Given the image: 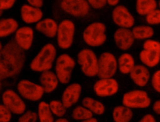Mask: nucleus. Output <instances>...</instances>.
Here are the masks:
<instances>
[{
	"instance_id": "1",
	"label": "nucleus",
	"mask_w": 160,
	"mask_h": 122,
	"mask_svg": "<svg viewBox=\"0 0 160 122\" xmlns=\"http://www.w3.org/2000/svg\"><path fill=\"white\" fill-rule=\"evenodd\" d=\"M25 62V51L20 48L12 38L3 45L0 51V81L19 74Z\"/></svg>"
},
{
	"instance_id": "2",
	"label": "nucleus",
	"mask_w": 160,
	"mask_h": 122,
	"mask_svg": "<svg viewBox=\"0 0 160 122\" xmlns=\"http://www.w3.org/2000/svg\"><path fill=\"white\" fill-rule=\"evenodd\" d=\"M56 58V49L52 43L44 44L29 64L30 69L37 73L50 70Z\"/></svg>"
},
{
	"instance_id": "3",
	"label": "nucleus",
	"mask_w": 160,
	"mask_h": 122,
	"mask_svg": "<svg viewBox=\"0 0 160 122\" xmlns=\"http://www.w3.org/2000/svg\"><path fill=\"white\" fill-rule=\"evenodd\" d=\"M106 26L102 22L96 21L88 25L82 32V39L89 46L97 48L103 45L107 39Z\"/></svg>"
},
{
	"instance_id": "4",
	"label": "nucleus",
	"mask_w": 160,
	"mask_h": 122,
	"mask_svg": "<svg viewBox=\"0 0 160 122\" xmlns=\"http://www.w3.org/2000/svg\"><path fill=\"white\" fill-rule=\"evenodd\" d=\"M55 61L54 73L58 78L59 82L62 84L69 83L76 66L74 59L69 54L63 53L56 58Z\"/></svg>"
},
{
	"instance_id": "5",
	"label": "nucleus",
	"mask_w": 160,
	"mask_h": 122,
	"mask_svg": "<svg viewBox=\"0 0 160 122\" xmlns=\"http://www.w3.org/2000/svg\"><path fill=\"white\" fill-rule=\"evenodd\" d=\"M77 62L82 73L87 77L93 78L98 74V62L96 53L91 49L84 48L77 55Z\"/></svg>"
},
{
	"instance_id": "6",
	"label": "nucleus",
	"mask_w": 160,
	"mask_h": 122,
	"mask_svg": "<svg viewBox=\"0 0 160 122\" xmlns=\"http://www.w3.org/2000/svg\"><path fill=\"white\" fill-rule=\"evenodd\" d=\"M75 30V24L70 19H63L58 24L56 37L59 48L68 49L71 47L74 41Z\"/></svg>"
},
{
	"instance_id": "7",
	"label": "nucleus",
	"mask_w": 160,
	"mask_h": 122,
	"mask_svg": "<svg viewBox=\"0 0 160 122\" xmlns=\"http://www.w3.org/2000/svg\"><path fill=\"white\" fill-rule=\"evenodd\" d=\"M122 103V105L131 109H144L150 106L151 99L146 91L133 89L123 94Z\"/></svg>"
},
{
	"instance_id": "8",
	"label": "nucleus",
	"mask_w": 160,
	"mask_h": 122,
	"mask_svg": "<svg viewBox=\"0 0 160 122\" xmlns=\"http://www.w3.org/2000/svg\"><path fill=\"white\" fill-rule=\"evenodd\" d=\"M18 94L26 100L30 101H39L43 96L44 91L40 84L26 79L19 81L16 86Z\"/></svg>"
},
{
	"instance_id": "9",
	"label": "nucleus",
	"mask_w": 160,
	"mask_h": 122,
	"mask_svg": "<svg viewBox=\"0 0 160 122\" xmlns=\"http://www.w3.org/2000/svg\"><path fill=\"white\" fill-rule=\"evenodd\" d=\"M98 69L97 76L99 78H112L118 69V63L115 56L108 51L101 54L98 58Z\"/></svg>"
},
{
	"instance_id": "10",
	"label": "nucleus",
	"mask_w": 160,
	"mask_h": 122,
	"mask_svg": "<svg viewBox=\"0 0 160 122\" xmlns=\"http://www.w3.org/2000/svg\"><path fill=\"white\" fill-rule=\"evenodd\" d=\"M2 104L12 114L20 115L26 109V105L21 96L12 89H6L1 96Z\"/></svg>"
},
{
	"instance_id": "11",
	"label": "nucleus",
	"mask_w": 160,
	"mask_h": 122,
	"mask_svg": "<svg viewBox=\"0 0 160 122\" xmlns=\"http://www.w3.org/2000/svg\"><path fill=\"white\" fill-rule=\"evenodd\" d=\"M60 8L64 13L75 18L86 16L90 9L86 0H61Z\"/></svg>"
},
{
	"instance_id": "12",
	"label": "nucleus",
	"mask_w": 160,
	"mask_h": 122,
	"mask_svg": "<svg viewBox=\"0 0 160 122\" xmlns=\"http://www.w3.org/2000/svg\"><path fill=\"white\" fill-rule=\"evenodd\" d=\"M119 88L118 82L112 77L99 78L93 85L94 93L101 98L109 97L116 94Z\"/></svg>"
},
{
	"instance_id": "13",
	"label": "nucleus",
	"mask_w": 160,
	"mask_h": 122,
	"mask_svg": "<svg viewBox=\"0 0 160 122\" xmlns=\"http://www.w3.org/2000/svg\"><path fill=\"white\" fill-rule=\"evenodd\" d=\"M111 16L113 23L119 28L130 29L134 25V17L124 5L115 6L112 9Z\"/></svg>"
},
{
	"instance_id": "14",
	"label": "nucleus",
	"mask_w": 160,
	"mask_h": 122,
	"mask_svg": "<svg viewBox=\"0 0 160 122\" xmlns=\"http://www.w3.org/2000/svg\"><path fill=\"white\" fill-rule=\"evenodd\" d=\"M14 34L13 39L20 48L28 51L31 48L34 35V30L31 27L28 26L19 27Z\"/></svg>"
},
{
	"instance_id": "15",
	"label": "nucleus",
	"mask_w": 160,
	"mask_h": 122,
	"mask_svg": "<svg viewBox=\"0 0 160 122\" xmlns=\"http://www.w3.org/2000/svg\"><path fill=\"white\" fill-rule=\"evenodd\" d=\"M113 38L117 48L122 51L130 49L135 41L131 30L124 28H118L114 33Z\"/></svg>"
},
{
	"instance_id": "16",
	"label": "nucleus",
	"mask_w": 160,
	"mask_h": 122,
	"mask_svg": "<svg viewBox=\"0 0 160 122\" xmlns=\"http://www.w3.org/2000/svg\"><path fill=\"white\" fill-rule=\"evenodd\" d=\"M82 91V86L78 83H73L66 87L61 96V101L66 108L75 104L79 99Z\"/></svg>"
},
{
	"instance_id": "17",
	"label": "nucleus",
	"mask_w": 160,
	"mask_h": 122,
	"mask_svg": "<svg viewBox=\"0 0 160 122\" xmlns=\"http://www.w3.org/2000/svg\"><path fill=\"white\" fill-rule=\"evenodd\" d=\"M20 16L22 21L27 24H36L42 19L43 13L41 8L24 4L20 8Z\"/></svg>"
},
{
	"instance_id": "18",
	"label": "nucleus",
	"mask_w": 160,
	"mask_h": 122,
	"mask_svg": "<svg viewBox=\"0 0 160 122\" xmlns=\"http://www.w3.org/2000/svg\"><path fill=\"white\" fill-rule=\"evenodd\" d=\"M129 74L133 83L139 87L146 86L151 77L148 68L143 64H135Z\"/></svg>"
},
{
	"instance_id": "19",
	"label": "nucleus",
	"mask_w": 160,
	"mask_h": 122,
	"mask_svg": "<svg viewBox=\"0 0 160 122\" xmlns=\"http://www.w3.org/2000/svg\"><path fill=\"white\" fill-rule=\"evenodd\" d=\"M39 83L44 93H51L57 88L59 82L54 72L47 70L41 73Z\"/></svg>"
},
{
	"instance_id": "20",
	"label": "nucleus",
	"mask_w": 160,
	"mask_h": 122,
	"mask_svg": "<svg viewBox=\"0 0 160 122\" xmlns=\"http://www.w3.org/2000/svg\"><path fill=\"white\" fill-rule=\"evenodd\" d=\"M58 24L57 22L50 18L42 19L36 23L35 29L37 31L44 34L49 38L56 37Z\"/></svg>"
},
{
	"instance_id": "21",
	"label": "nucleus",
	"mask_w": 160,
	"mask_h": 122,
	"mask_svg": "<svg viewBox=\"0 0 160 122\" xmlns=\"http://www.w3.org/2000/svg\"><path fill=\"white\" fill-rule=\"evenodd\" d=\"M19 28L18 22L13 18H0V38L14 34Z\"/></svg>"
},
{
	"instance_id": "22",
	"label": "nucleus",
	"mask_w": 160,
	"mask_h": 122,
	"mask_svg": "<svg viewBox=\"0 0 160 122\" xmlns=\"http://www.w3.org/2000/svg\"><path fill=\"white\" fill-rule=\"evenodd\" d=\"M117 63L119 71L123 74H128L135 66L134 57L128 53L121 54L118 58Z\"/></svg>"
},
{
	"instance_id": "23",
	"label": "nucleus",
	"mask_w": 160,
	"mask_h": 122,
	"mask_svg": "<svg viewBox=\"0 0 160 122\" xmlns=\"http://www.w3.org/2000/svg\"><path fill=\"white\" fill-rule=\"evenodd\" d=\"M139 59L143 65L147 68L156 67L159 63L160 52L143 49L139 53Z\"/></svg>"
},
{
	"instance_id": "24",
	"label": "nucleus",
	"mask_w": 160,
	"mask_h": 122,
	"mask_svg": "<svg viewBox=\"0 0 160 122\" xmlns=\"http://www.w3.org/2000/svg\"><path fill=\"white\" fill-rule=\"evenodd\" d=\"M112 115L114 122H129L133 116V113L131 108L119 105L114 108Z\"/></svg>"
},
{
	"instance_id": "25",
	"label": "nucleus",
	"mask_w": 160,
	"mask_h": 122,
	"mask_svg": "<svg viewBox=\"0 0 160 122\" xmlns=\"http://www.w3.org/2000/svg\"><path fill=\"white\" fill-rule=\"evenodd\" d=\"M131 32L135 39L142 40L151 38L154 34L153 28L149 25H138L132 27Z\"/></svg>"
},
{
	"instance_id": "26",
	"label": "nucleus",
	"mask_w": 160,
	"mask_h": 122,
	"mask_svg": "<svg viewBox=\"0 0 160 122\" xmlns=\"http://www.w3.org/2000/svg\"><path fill=\"white\" fill-rule=\"evenodd\" d=\"M83 106L88 109L92 114L102 115L105 112V106L102 103L91 97L86 96L82 100Z\"/></svg>"
},
{
	"instance_id": "27",
	"label": "nucleus",
	"mask_w": 160,
	"mask_h": 122,
	"mask_svg": "<svg viewBox=\"0 0 160 122\" xmlns=\"http://www.w3.org/2000/svg\"><path fill=\"white\" fill-rule=\"evenodd\" d=\"M136 11L140 16H146L148 13L158 8L156 0H136Z\"/></svg>"
},
{
	"instance_id": "28",
	"label": "nucleus",
	"mask_w": 160,
	"mask_h": 122,
	"mask_svg": "<svg viewBox=\"0 0 160 122\" xmlns=\"http://www.w3.org/2000/svg\"><path fill=\"white\" fill-rule=\"evenodd\" d=\"M38 119L39 122H54L53 114L50 110L48 103L42 101H40L38 106Z\"/></svg>"
},
{
	"instance_id": "29",
	"label": "nucleus",
	"mask_w": 160,
	"mask_h": 122,
	"mask_svg": "<svg viewBox=\"0 0 160 122\" xmlns=\"http://www.w3.org/2000/svg\"><path fill=\"white\" fill-rule=\"evenodd\" d=\"M72 118L78 121H82L93 117V114L83 106H76L72 112Z\"/></svg>"
},
{
	"instance_id": "30",
	"label": "nucleus",
	"mask_w": 160,
	"mask_h": 122,
	"mask_svg": "<svg viewBox=\"0 0 160 122\" xmlns=\"http://www.w3.org/2000/svg\"><path fill=\"white\" fill-rule=\"evenodd\" d=\"M48 104L52 114L56 116L57 117L61 118L66 113V108L62 104V101L60 100H51L49 103H48Z\"/></svg>"
},
{
	"instance_id": "31",
	"label": "nucleus",
	"mask_w": 160,
	"mask_h": 122,
	"mask_svg": "<svg viewBox=\"0 0 160 122\" xmlns=\"http://www.w3.org/2000/svg\"><path fill=\"white\" fill-rule=\"evenodd\" d=\"M145 17L146 21L148 25H158L160 23V10L158 8H156L148 13Z\"/></svg>"
},
{
	"instance_id": "32",
	"label": "nucleus",
	"mask_w": 160,
	"mask_h": 122,
	"mask_svg": "<svg viewBox=\"0 0 160 122\" xmlns=\"http://www.w3.org/2000/svg\"><path fill=\"white\" fill-rule=\"evenodd\" d=\"M37 113L32 110H27L20 114L18 122H37Z\"/></svg>"
},
{
	"instance_id": "33",
	"label": "nucleus",
	"mask_w": 160,
	"mask_h": 122,
	"mask_svg": "<svg viewBox=\"0 0 160 122\" xmlns=\"http://www.w3.org/2000/svg\"><path fill=\"white\" fill-rule=\"evenodd\" d=\"M142 48L148 51L160 52V43L157 40L148 39L143 43Z\"/></svg>"
},
{
	"instance_id": "34",
	"label": "nucleus",
	"mask_w": 160,
	"mask_h": 122,
	"mask_svg": "<svg viewBox=\"0 0 160 122\" xmlns=\"http://www.w3.org/2000/svg\"><path fill=\"white\" fill-rule=\"evenodd\" d=\"M151 83L152 88L155 91L160 93V70L157 69L152 75Z\"/></svg>"
},
{
	"instance_id": "35",
	"label": "nucleus",
	"mask_w": 160,
	"mask_h": 122,
	"mask_svg": "<svg viewBox=\"0 0 160 122\" xmlns=\"http://www.w3.org/2000/svg\"><path fill=\"white\" fill-rule=\"evenodd\" d=\"M12 118V113L2 103L0 104V122H9Z\"/></svg>"
},
{
	"instance_id": "36",
	"label": "nucleus",
	"mask_w": 160,
	"mask_h": 122,
	"mask_svg": "<svg viewBox=\"0 0 160 122\" xmlns=\"http://www.w3.org/2000/svg\"><path fill=\"white\" fill-rule=\"evenodd\" d=\"M90 7L94 9L103 8L107 4L106 0H86Z\"/></svg>"
},
{
	"instance_id": "37",
	"label": "nucleus",
	"mask_w": 160,
	"mask_h": 122,
	"mask_svg": "<svg viewBox=\"0 0 160 122\" xmlns=\"http://www.w3.org/2000/svg\"><path fill=\"white\" fill-rule=\"evenodd\" d=\"M17 0H0V11H4L11 9L15 4Z\"/></svg>"
},
{
	"instance_id": "38",
	"label": "nucleus",
	"mask_w": 160,
	"mask_h": 122,
	"mask_svg": "<svg viewBox=\"0 0 160 122\" xmlns=\"http://www.w3.org/2000/svg\"><path fill=\"white\" fill-rule=\"evenodd\" d=\"M26 1L27 4L39 8H41L44 3V0H26Z\"/></svg>"
},
{
	"instance_id": "39",
	"label": "nucleus",
	"mask_w": 160,
	"mask_h": 122,
	"mask_svg": "<svg viewBox=\"0 0 160 122\" xmlns=\"http://www.w3.org/2000/svg\"><path fill=\"white\" fill-rule=\"evenodd\" d=\"M138 122H156V120L152 114H146Z\"/></svg>"
},
{
	"instance_id": "40",
	"label": "nucleus",
	"mask_w": 160,
	"mask_h": 122,
	"mask_svg": "<svg viewBox=\"0 0 160 122\" xmlns=\"http://www.w3.org/2000/svg\"><path fill=\"white\" fill-rule=\"evenodd\" d=\"M152 110L154 111V112L158 114L159 115L160 114V100L158 99L156 100L152 105Z\"/></svg>"
},
{
	"instance_id": "41",
	"label": "nucleus",
	"mask_w": 160,
	"mask_h": 122,
	"mask_svg": "<svg viewBox=\"0 0 160 122\" xmlns=\"http://www.w3.org/2000/svg\"><path fill=\"white\" fill-rule=\"evenodd\" d=\"M120 0H106L107 4L111 6H115L118 4Z\"/></svg>"
},
{
	"instance_id": "42",
	"label": "nucleus",
	"mask_w": 160,
	"mask_h": 122,
	"mask_svg": "<svg viewBox=\"0 0 160 122\" xmlns=\"http://www.w3.org/2000/svg\"><path fill=\"white\" fill-rule=\"evenodd\" d=\"M81 122H98V120L96 118L92 117L91 118H89V119H87L85 120H82Z\"/></svg>"
},
{
	"instance_id": "43",
	"label": "nucleus",
	"mask_w": 160,
	"mask_h": 122,
	"mask_svg": "<svg viewBox=\"0 0 160 122\" xmlns=\"http://www.w3.org/2000/svg\"><path fill=\"white\" fill-rule=\"evenodd\" d=\"M54 122H69V121L66 118L61 117V118H59L57 119Z\"/></svg>"
},
{
	"instance_id": "44",
	"label": "nucleus",
	"mask_w": 160,
	"mask_h": 122,
	"mask_svg": "<svg viewBox=\"0 0 160 122\" xmlns=\"http://www.w3.org/2000/svg\"><path fill=\"white\" fill-rule=\"evenodd\" d=\"M2 89V81H0V94L1 93Z\"/></svg>"
},
{
	"instance_id": "45",
	"label": "nucleus",
	"mask_w": 160,
	"mask_h": 122,
	"mask_svg": "<svg viewBox=\"0 0 160 122\" xmlns=\"http://www.w3.org/2000/svg\"><path fill=\"white\" fill-rule=\"evenodd\" d=\"M2 47H3V44H2V43H1V41H0V51H1V49H2Z\"/></svg>"
},
{
	"instance_id": "46",
	"label": "nucleus",
	"mask_w": 160,
	"mask_h": 122,
	"mask_svg": "<svg viewBox=\"0 0 160 122\" xmlns=\"http://www.w3.org/2000/svg\"><path fill=\"white\" fill-rule=\"evenodd\" d=\"M2 13H3V12H2V11H0V18H1V16H2Z\"/></svg>"
}]
</instances>
